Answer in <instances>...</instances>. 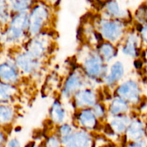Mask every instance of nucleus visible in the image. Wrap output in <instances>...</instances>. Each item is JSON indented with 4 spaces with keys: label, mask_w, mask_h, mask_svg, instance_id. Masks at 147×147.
Returning a JSON list of instances; mask_svg holds the SVG:
<instances>
[{
    "label": "nucleus",
    "mask_w": 147,
    "mask_h": 147,
    "mask_svg": "<svg viewBox=\"0 0 147 147\" xmlns=\"http://www.w3.org/2000/svg\"><path fill=\"white\" fill-rule=\"evenodd\" d=\"M29 38L28 12L13 14L7 25L0 30V43L3 49L22 48Z\"/></svg>",
    "instance_id": "nucleus-1"
},
{
    "label": "nucleus",
    "mask_w": 147,
    "mask_h": 147,
    "mask_svg": "<svg viewBox=\"0 0 147 147\" xmlns=\"http://www.w3.org/2000/svg\"><path fill=\"white\" fill-rule=\"evenodd\" d=\"M78 63L88 80L93 83H102L109 64L105 63L95 48L84 43L77 56Z\"/></svg>",
    "instance_id": "nucleus-2"
},
{
    "label": "nucleus",
    "mask_w": 147,
    "mask_h": 147,
    "mask_svg": "<svg viewBox=\"0 0 147 147\" xmlns=\"http://www.w3.org/2000/svg\"><path fill=\"white\" fill-rule=\"evenodd\" d=\"M128 21L123 20L105 18L100 15L93 20V24L103 40L108 41L118 46L128 32Z\"/></svg>",
    "instance_id": "nucleus-3"
},
{
    "label": "nucleus",
    "mask_w": 147,
    "mask_h": 147,
    "mask_svg": "<svg viewBox=\"0 0 147 147\" xmlns=\"http://www.w3.org/2000/svg\"><path fill=\"white\" fill-rule=\"evenodd\" d=\"M54 8L38 0L28 12V35L30 38L47 31L53 18Z\"/></svg>",
    "instance_id": "nucleus-4"
},
{
    "label": "nucleus",
    "mask_w": 147,
    "mask_h": 147,
    "mask_svg": "<svg viewBox=\"0 0 147 147\" xmlns=\"http://www.w3.org/2000/svg\"><path fill=\"white\" fill-rule=\"evenodd\" d=\"M92 82L87 78L80 66L73 69L62 82L60 91L61 101L70 102L72 97L79 90L87 87H92Z\"/></svg>",
    "instance_id": "nucleus-5"
},
{
    "label": "nucleus",
    "mask_w": 147,
    "mask_h": 147,
    "mask_svg": "<svg viewBox=\"0 0 147 147\" xmlns=\"http://www.w3.org/2000/svg\"><path fill=\"white\" fill-rule=\"evenodd\" d=\"M51 44V39L47 30L30 37L22 48L31 57L43 62L50 53Z\"/></svg>",
    "instance_id": "nucleus-6"
},
{
    "label": "nucleus",
    "mask_w": 147,
    "mask_h": 147,
    "mask_svg": "<svg viewBox=\"0 0 147 147\" xmlns=\"http://www.w3.org/2000/svg\"><path fill=\"white\" fill-rule=\"evenodd\" d=\"M20 49L21 50L19 51L16 49L11 55L22 77L33 76L40 70L43 66V62L31 57L22 48H20Z\"/></svg>",
    "instance_id": "nucleus-7"
},
{
    "label": "nucleus",
    "mask_w": 147,
    "mask_h": 147,
    "mask_svg": "<svg viewBox=\"0 0 147 147\" xmlns=\"http://www.w3.org/2000/svg\"><path fill=\"white\" fill-rule=\"evenodd\" d=\"M77 128L89 132L94 133L102 128V123L93 113L92 108L81 109L74 111L72 121Z\"/></svg>",
    "instance_id": "nucleus-8"
},
{
    "label": "nucleus",
    "mask_w": 147,
    "mask_h": 147,
    "mask_svg": "<svg viewBox=\"0 0 147 147\" xmlns=\"http://www.w3.org/2000/svg\"><path fill=\"white\" fill-rule=\"evenodd\" d=\"M102 100L100 98L97 89L87 87L75 93L70 102L73 108H74V111H76L81 109L92 108L96 103Z\"/></svg>",
    "instance_id": "nucleus-9"
},
{
    "label": "nucleus",
    "mask_w": 147,
    "mask_h": 147,
    "mask_svg": "<svg viewBox=\"0 0 147 147\" xmlns=\"http://www.w3.org/2000/svg\"><path fill=\"white\" fill-rule=\"evenodd\" d=\"M22 76L18 69L12 55L0 59V81L14 85H19Z\"/></svg>",
    "instance_id": "nucleus-10"
},
{
    "label": "nucleus",
    "mask_w": 147,
    "mask_h": 147,
    "mask_svg": "<svg viewBox=\"0 0 147 147\" xmlns=\"http://www.w3.org/2000/svg\"><path fill=\"white\" fill-rule=\"evenodd\" d=\"M113 90V95L123 99L131 105L136 104L139 100V87L133 80H123Z\"/></svg>",
    "instance_id": "nucleus-11"
},
{
    "label": "nucleus",
    "mask_w": 147,
    "mask_h": 147,
    "mask_svg": "<svg viewBox=\"0 0 147 147\" xmlns=\"http://www.w3.org/2000/svg\"><path fill=\"white\" fill-rule=\"evenodd\" d=\"M100 6V15L111 19L123 20L128 21L129 12L123 7L118 0H102Z\"/></svg>",
    "instance_id": "nucleus-12"
},
{
    "label": "nucleus",
    "mask_w": 147,
    "mask_h": 147,
    "mask_svg": "<svg viewBox=\"0 0 147 147\" xmlns=\"http://www.w3.org/2000/svg\"><path fill=\"white\" fill-rule=\"evenodd\" d=\"M125 75V65L120 60L113 61L108 66L107 74L103 80L102 84L107 89H114L123 80Z\"/></svg>",
    "instance_id": "nucleus-13"
},
{
    "label": "nucleus",
    "mask_w": 147,
    "mask_h": 147,
    "mask_svg": "<svg viewBox=\"0 0 147 147\" xmlns=\"http://www.w3.org/2000/svg\"><path fill=\"white\" fill-rule=\"evenodd\" d=\"M61 143L62 147H94V137L93 133L77 128Z\"/></svg>",
    "instance_id": "nucleus-14"
},
{
    "label": "nucleus",
    "mask_w": 147,
    "mask_h": 147,
    "mask_svg": "<svg viewBox=\"0 0 147 147\" xmlns=\"http://www.w3.org/2000/svg\"><path fill=\"white\" fill-rule=\"evenodd\" d=\"M69 113L63 101L60 98H56L49 109V121L55 127L69 122Z\"/></svg>",
    "instance_id": "nucleus-15"
},
{
    "label": "nucleus",
    "mask_w": 147,
    "mask_h": 147,
    "mask_svg": "<svg viewBox=\"0 0 147 147\" xmlns=\"http://www.w3.org/2000/svg\"><path fill=\"white\" fill-rule=\"evenodd\" d=\"M132 118L130 114L108 116L106 123L117 136L122 137L125 135Z\"/></svg>",
    "instance_id": "nucleus-16"
},
{
    "label": "nucleus",
    "mask_w": 147,
    "mask_h": 147,
    "mask_svg": "<svg viewBox=\"0 0 147 147\" xmlns=\"http://www.w3.org/2000/svg\"><path fill=\"white\" fill-rule=\"evenodd\" d=\"M108 116L125 115L130 114L131 105L125 100L118 96L113 95L108 100V104L106 105Z\"/></svg>",
    "instance_id": "nucleus-17"
},
{
    "label": "nucleus",
    "mask_w": 147,
    "mask_h": 147,
    "mask_svg": "<svg viewBox=\"0 0 147 147\" xmlns=\"http://www.w3.org/2000/svg\"><path fill=\"white\" fill-rule=\"evenodd\" d=\"M121 51L127 57H138V40L133 32H127L123 40L120 44Z\"/></svg>",
    "instance_id": "nucleus-18"
},
{
    "label": "nucleus",
    "mask_w": 147,
    "mask_h": 147,
    "mask_svg": "<svg viewBox=\"0 0 147 147\" xmlns=\"http://www.w3.org/2000/svg\"><path fill=\"white\" fill-rule=\"evenodd\" d=\"M18 96V86L0 81V104H12Z\"/></svg>",
    "instance_id": "nucleus-19"
},
{
    "label": "nucleus",
    "mask_w": 147,
    "mask_h": 147,
    "mask_svg": "<svg viewBox=\"0 0 147 147\" xmlns=\"http://www.w3.org/2000/svg\"><path fill=\"white\" fill-rule=\"evenodd\" d=\"M95 49L107 64H110L115 61L119 51L118 46L105 40H103Z\"/></svg>",
    "instance_id": "nucleus-20"
},
{
    "label": "nucleus",
    "mask_w": 147,
    "mask_h": 147,
    "mask_svg": "<svg viewBox=\"0 0 147 147\" xmlns=\"http://www.w3.org/2000/svg\"><path fill=\"white\" fill-rule=\"evenodd\" d=\"M17 118V111L12 104H0V127L6 129Z\"/></svg>",
    "instance_id": "nucleus-21"
},
{
    "label": "nucleus",
    "mask_w": 147,
    "mask_h": 147,
    "mask_svg": "<svg viewBox=\"0 0 147 147\" xmlns=\"http://www.w3.org/2000/svg\"><path fill=\"white\" fill-rule=\"evenodd\" d=\"M38 0H9V5L12 14L29 12Z\"/></svg>",
    "instance_id": "nucleus-22"
},
{
    "label": "nucleus",
    "mask_w": 147,
    "mask_h": 147,
    "mask_svg": "<svg viewBox=\"0 0 147 147\" xmlns=\"http://www.w3.org/2000/svg\"><path fill=\"white\" fill-rule=\"evenodd\" d=\"M12 15L9 0H0V29L7 25Z\"/></svg>",
    "instance_id": "nucleus-23"
},
{
    "label": "nucleus",
    "mask_w": 147,
    "mask_h": 147,
    "mask_svg": "<svg viewBox=\"0 0 147 147\" xmlns=\"http://www.w3.org/2000/svg\"><path fill=\"white\" fill-rule=\"evenodd\" d=\"M56 128V133L58 135V136L60 138L61 141H63V140L66 139L69 136H70L72 134V133L75 131L77 127L73 123L66 122L64 123L59 125L58 126L55 127Z\"/></svg>",
    "instance_id": "nucleus-24"
},
{
    "label": "nucleus",
    "mask_w": 147,
    "mask_h": 147,
    "mask_svg": "<svg viewBox=\"0 0 147 147\" xmlns=\"http://www.w3.org/2000/svg\"><path fill=\"white\" fill-rule=\"evenodd\" d=\"M92 110L97 119L102 123L106 122L107 118H108V113H107V109L105 102L102 101L98 102L92 107Z\"/></svg>",
    "instance_id": "nucleus-25"
},
{
    "label": "nucleus",
    "mask_w": 147,
    "mask_h": 147,
    "mask_svg": "<svg viewBox=\"0 0 147 147\" xmlns=\"http://www.w3.org/2000/svg\"><path fill=\"white\" fill-rule=\"evenodd\" d=\"M41 146L42 147H62V143L60 138L54 132L44 140Z\"/></svg>",
    "instance_id": "nucleus-26"
},
{
    "label": "nucleus",
    "mask_w": 147,
    "mask_h": 147,
    "mask_svg": "<svg viewBox=\"0 0 147 147\" xmlns=\"http://www.w3.org/2000/svg\"><path fill=\"white\" fill-rule=\"evenodd\" d=\"M8 139V135L6 129L0 127V147H5L7 141Z\"/></svg>",
    "instance_id": "nucleus-27"
},
{
    "label": "nucleus",
    "mask_w": 147,
    "mask_h": 147,
    "mask_svg": "<svg viewBox=\"0 0 147 147\" xmlns=\"http://www.w3.org/2000/svg\"><path fill=\"white\" fill-rule=\"evenodd\" d=\"M5 147H21L20 141L16 137L8 138Z\"/></svg>",
    "instance_id": "nucleus-28"
},
{
    "label": "nucleus",
    "mask_w": 147,
    "mask_h": 147,
    "mask_svg": "<svg viewBox=\"0 0 147 147\" xmlns=\"http://www.w3.org/2000/svg\"><path fill=\"white\" fill-rule=\"evenodd\" d=\"M40 1L56 9V8L59 6L62 0H40Z\"/></svg>",
    "instance_id": "nucleus-29"
},
{
    "label": "nucleus",
    "mask_w": 147,
    "mask_h": 147,
    "mask_svg": "<svg viewBox=\"0 0 147 147\" xmlns=\"http://www.w3.org/2000/svg\"><path fill=\"white\" fill-rule=\"evenodd\" d=\"M25 147H42L41 145H37L35 142H30L29 144H27Z\"/></svg>",
    "instance_id": "nucleus-30"
},
{
    "label": "nucleus",
    "mask_w": 147,
    "mask_h": 147,
    "mask_svg": "<svg viewBox=\"0 0 147 147\" xmlns=\"http://www.w3.org/2000/svg\"><path fill=\"white\" fill-rule=\"evenodd\" d=\"M2 49H3V47H2V44H1V43H0V59H1V56H2Z\"/></svg>",
    "instance_id": "nucleus-31"
}]
</instances>
